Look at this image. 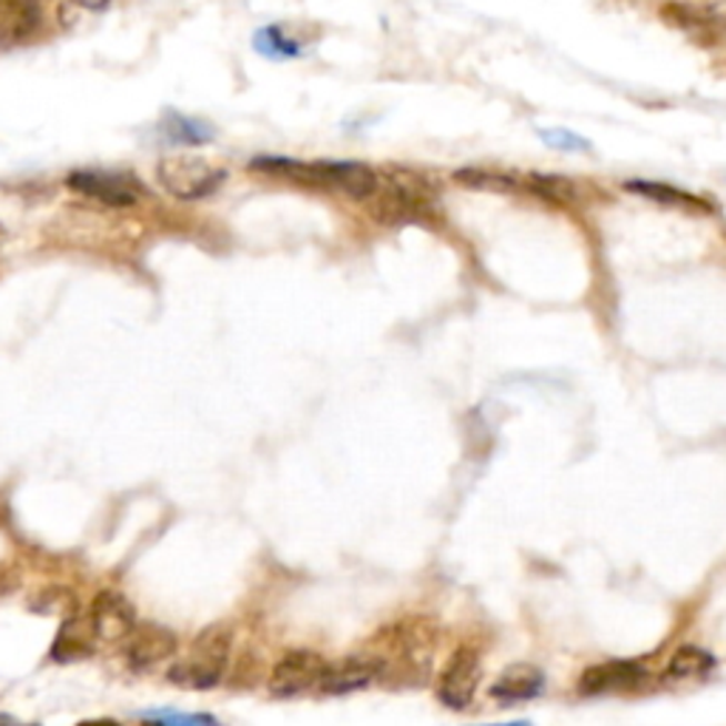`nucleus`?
<instances>
[{
  "instance_id": "f257e3e1",
  "label": "nucleus",
  "mask_w": 726,
  "mask_h": 726,
  "mask_svg": "<svg viewBox=\"0 0 726 726\" xmlns=\"http://www.w3.org/2000/svg\"><path fill=\"white\" fill-rule=\"evenodd\" d=\"M437 647V631L426 618H406L383 627L375 642L366 647V656L375 662L377 682L395 687H417L428 678Z\"/></svg>"
},
{
  "instance_id": "f03ea898",
  "label": "nucleus",
  "mask_w": 726,
  "mask_h": 726,
  "mask_svg": "<svg viewBox=\"0 0 726 726\" xmlns=\"http://www.w3.org/2000/svg\"><path fill=\"white\" fill-rule=\"evenodd\" d=\"M250 171L264 173V177L288 179V182H295V185L341 191L350 199H357V202H363L375 191L377 177H381L370 165H363V162H301L290 160V157H255L250 162Z\"/></svg>"
},
{
  "instance_id": "7ed1b4c3",
  "label": "nucleus",
  "mask_w": 726,
  "mask_h": 726,
  "mask_svg": "<svg viewBox=\"0 0 726 726\" xmlns=\"http://www.w3.org/2000/svg\"><path fill=\"white\" fill-rule=\"evenodd\" d=\"M233 656V627L228 622L204 627L185 656L177 658L168 669V682L185 689H213L224 682Z\"/></svg>"
},
{
  "instance_id": "20e7f679",
  "label": "nucleus",
  "mask_w": 726,
  "mask_h": 726,
  "mask_svg": "<svg viewBox=\"0 0 726 726\" xmlns=\"http://www.w3.org/2000/svg\"><path fill=\"white\" fill-rule=\"evenodd\" d=\"M363 208L375 222L381 224H412V222H428L434 216L432 196L423 185H417V179H403L392 177L383 179L377 177V185L370 196L363 199Z\"/></svg>"
},
{
  "instance_id": "39448f33",
  "label": "nucleus",
  "mask_w": 726,
  "mask_h": 726,
  "mask_svg": "<svg viewBox=\"0 0 726 726\" xmlns=\"http://www.w3.org/2000/svg\"><path fill=\"white\" fill-rule=\"evenodd\" d=\"M157 177H160V185L165 188L173 199L193 202V199L211 196L224 182L228 171L213 165V162L204 160V157L177 153V157H165V160L157 165Z\"/></svg>"
},
{
  "instance_id": "423d86ee",
  "label": "nucleus",
  "mask_w": 726,
  "mask_h": 726,
  "mask_svg": "<svg viewBox=\"0 0 726 726\" xmlns=\"http://www.w3.org/2000/svg\"><path fill=\"white\" fill-rule=\"evenodd\" d=\"M480 682H483V658L474 647H457L452 656L446 658L443 669H440L434 693L437 702L448 709H468L477 698Z\"/></svg>"
},
{
  "instance_id": "0eeeda50",
  "label": "nucleus",
  "mask_w": 726,
  "mask_h": 726,
  "mask_svg": "<svg viewBox=\"0 0 726 726\" xmlns=\"http://www.w3.org/2000/svg\"><path fill=\"white\" fill-rule=\"evenodd\" d=\"M326 662L315 651H290L273 664L268 678V689L273 698H295L310 689H319L321 676H324Z\"/></svg>"
},
{
  "instance_id": "6e6552de",
  "label": "nucleus",
  "mask_w": 726,
  "mask_h": 726,
  "mask_svg": "<svg viewBox=\"0 0 726 726\" xmlns=\"http://www.w3.org/2000/svg\"><path fill=\"white\" fill-rule=\"evenodd\" d=\"M179 651V636L165 625H157V622H137V627L131 631V636L122 642V656H125V664L134 673H148V669L160 667L168 658L177 656Z\"/></svg>"
},
{
  "instance_id": "1a4fd4ad",
  "label": "nucleus",
  "mask_w": 726,
  "mask_h": 726,
  "mask_svg": "<svg viewBox=\"0 0 726 726\" xmlns=\"http://www.w3.org/2000/svg\"><path fill=\"white\" fill-rule=\"evenodd\" d=\"M91 636L100 644H122L137 627V611L120 591H100L85 616Z\"/></svg>"
},
{
  "instance_id": "9d476101",
  "label": "nucleus",
  "mask_w": 726,
  "mask_h": 726,
  "mask_svg": "<svg viewBox=\"0 0 726 726\" xmlns=\"http://www.w3.org/2000/svg\"><path fill=\"white\" fill-rule=\"evenodd\" d=\"M664 23L669 29H678L684 38H689L698 46H715L726 34V18L715 12L713 7H702V3H684V0H667L658 9Z\"/></svg>"
},
{
  "instance_id": "9b49d317",
  "label": "nucleus",
  "mask_w": 726,
  "mask_h": 726,
  "mask_svg": "<svg viewBox=\"0 0 726 726\" xmlns=\"http://www.w3.org/2000/svg\"><path fill=\"white\" fill-rule=\"evenodd\" d=\"M65 182H69L71 191L83 193L85 199H94L105 208H131L142 196V185L128 173L74 171Z\"/></svg>"
},
{
  "instance_id": "f8f14e48",
  "label": "nucleus",
  "mask_w": 726,
  "mask_h": 726,
  "mask_svg": "<svg viewBox=\"0 0 726 726\" xmlns=\"http://www.w3.org/2000/svg\"><path fill=\"white\" fill-rule=\"evenodd\" d=\"M651 682V673L636 662H607L593 664L579 676L576 687L585 695H602V693H627V689H638Z\"/></svg>"
},
{
  "instance_id": "ddd939ff",
  "label": "nucleus",
  "mask_w": 726,
  "mask_h": 726,
  "mask_svg": "<svg viewBox=\"0 0 726 726\" xmlns=\"http://www.w3.org/2000/svg\"><path fill=\"white\" fill-rule=\"evenodd\" d=\"M377 682V667L366 653L361 656L341 658L335 664H326L324 676H321L319 693L324 695H346L355 689L372 687Z\"/></svg>"
},
{
  "instance_id": "4468645a",
  "label": "nucleus",
  "mask_w": 726,
  "mask_h": 726,
  "mask_svg": "<svg viewBox=\"0 0 726 726\" xmlns=\"http://www.w3.org/2000/svg\"><path fill=\"white\" fill-rule=\"evenodd\" d=\"M545 689V673L534 664H511L494 678L488 695L500 704H523Z\"/></svg>"
},
{
  "instance_id": "2eb2a0df",
  "label": "nucleus",
  "mask_w": 726,
  "mask_h": 726,
  "mask_svg": "<svg viewBox=\"0 0 726 726\" xmlns=\"http://www.w3.org/2000/svg\"><path fill=\"white\" fill-rule=\"evenodd\" d=\"M40 26L38 0H0V49H12Z\"/></svg>"
},
{
  "instance_id": "dca6fc26",
  "label": "nucleus",
  "mask_w": 726,
  "mask_h": 726,
  "mask_svg": "<svg viewBox=\"0 0 726 726\" xmlns=\"http://www.w3.org/2000/svg\"><path fill=\"white\" fill-rule=\"evenodd\" d=\"M625 188L631 193H636V196L653 199V202L667 204V208H684V211L713 213V204L704 202L702 196H693V193L682 191V188L667 185V182H647V179H631Z\"/></svg>"
},
{
  "instance_id": "f3484780",
  "label": "nucleus",
  "mask_w": 726,
  "mask_h": 726,
  "mask_svg": "<svg viewBox=\"0 0 726 726\" xmlns=\"http://www.w3.org/2000/svg\"><path fill=\"white\" fill-rule=\"evenodd\" d=\"M715 669V656L698 644H682L667 662V678H698Z\"/></svg>"
},
{
  "instance_id": "a211bd4d",
  "label": "nucleus",
  "mask_w": 726,
  "mask_h": 726,
  "mask_svg": "<svg viewBox=\"0 0 726 726\" xmlns=\"http://www.w3.org/2000/svg\"><path fill=\"white\" fill-rule=\"evenodd\" d=\"M531 191L536 196L548 199L554 204H565V208H576L582 204V191L574 179L567 177H551V173H536L531 177Z\"/></svg>"
},
{
  "instance_id": "6ab92c4d",
  "label": "nucleus",
  "mask_w": 726,
  "mask_h": 726,
  "mask_svg": "<svg viewBox=\"0 0 726 726\" xmlns=\"http://www.w3.org/2000/svg\"><path fill=\"white\" fill-rule=\"evenodd\" d=\"M77 631H80V622H77V618H69V622L60 627L58 638H54V647H51V656L58 658V662H74V658H83L94 651V647H91L94 636H91V633L80 636Z\"/></svg>"
},
{
  "instance_id": "aec40b11",
  "label": "nucleus",
  "mask_w": 726,
  "mask_h": 726,
  "mask_svg": "<svg viewBox=\"0 0 726 726\" xmlns=\"http://www.w3.org/2000/svg\"><path fill=\"white\" fill-rule=\"evenodd\" d=\"M165 131L171 137V142H185V145H199V142L211 140V125L179 114H168Z\"/></svg>"
},
{
  "instance_id": "412c9836",
  "label": "nucleus",
  "mask_w": 726,
  "mask_h": 726,
  "mask_svg": "<svg viewBox=\"0 0 726 726\" xmlns=\"http://www.w3.org/2000/svg\"><path fill=\"white\" fill-rule=\"evenodd\" d=\"M142 718L157 726H222L208 713H179V709H148Z\"/></svg>"
},
{
  "instance_id": "4be33fe9",
  "label": "nucleus",
  "mask_w": 726,
  "mask_h": 726,
  "mask_svg": "<svg viewBox=\"0 0 726 726\" xmlns=\"http://www.w3.org/2000/svg\"><path fill=\"white\" fill-rule=\"evenodd\" d=\"M463 188H477V191H514V179L503 177V173H491V171H457L454 173Z\"/></svg>"
},
{
  "instance_id": "5701e85b",
  "label": "nucleus",
  "mask_w": 726,
  "mask_h": 726,
  "mask_svg": "<svg viewBox=\"0 0 726 726\" xmlns=\"http://www.w3.org/2000/svg\"><path fill=\"white\" fill-rule=\"evenodd\" d=\"M255 46H259V51L270 54V58H293V54H299V43L284 38L279 26H270V29L259 32Z\"/></svg>"
},
{
  "instance_id": "b1692460",
  "label": "nucleus",
  "mask_w": 726,
  "mask_h": 726,
  "mask_svg": "<svg viewBox=\"0 0 726 726\" xmlns=\"http://www.w3.org/2000/svg\"><path fill=\"white\" fill-rule=\"evenodd\" d=\"M77 7H83V9H105L111 3V0H74Z\"/></svg>"
},
{
  "instance_id": "393cba45",
  "label": "nucleus",
  "mask_w": 726,
  "mask_h": 726,
  "mask_svg": "<svg viewBox=\"0 0 726 726\" xmlns=\"http://www.w3.org/2000/svg\"><path fill=\"white\" fill-rule=\"evenodd\" d=\"M77 726H122V724H117V720L111 718H94V720H83V724Z\"/></svg>"
},
{
  "instance_id": "a878e982",
  "label": "nucleus",
  "mask_w": 726,
  "mask_h": 726,
  "mask_svg": "<svg viewBox=\"0 0 726 726\" xmlns=\"http://www.w3.org/2000/svg\"><path fill=\"white\" fill-rule=\"evenodd\" d=\"M494 726H531V724H525V720H514V724H494Z\"/></svg>"
}]
</instances>
